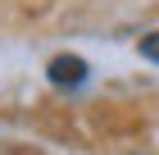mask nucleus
<instances>
[{"label": "nucleus", "instance_id": "f257e3e1", "mask_svg": "<svg viewBox=\"0 0 159 155\" xmlns=\"http://www.w3.org/2000/svg\"><path fill=\"white\" fill-rule=\"evenodd\" d=\"M50 82H55V87H82L86 82V60H77V55L50 60Z\"/></svg>", "mask_w": 159, "mask_h": 155}, {"label": "nucleus", "instance_id": "f03ea898", "mask_svg": "<svg viewBox=\"0 0 159 155\" xmlns=\"http://www.w3.org/2000/svg\"><path fill=\"white\" fill-rule=\"evenodd\" d=\"M141 55L159 64V32H150V36H141Z\"/></svg>", "mask_w": 159, "mask_h": 155}]
</instances>
